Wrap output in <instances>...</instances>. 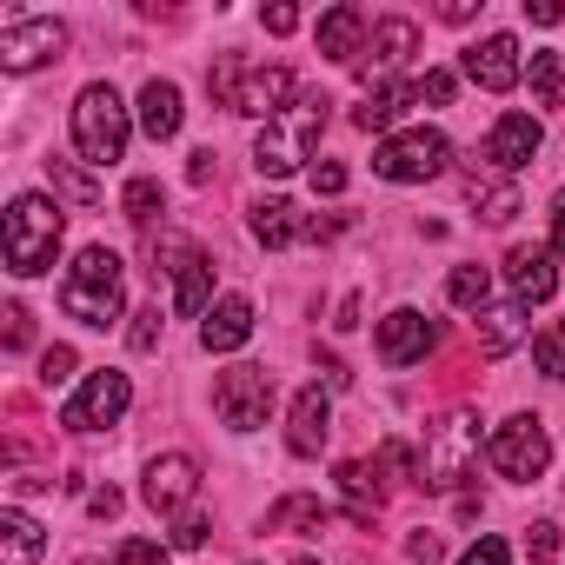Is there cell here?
Returning <instances> with one entry per match:
<instances>
[{"instance_id":"1","label":"cell","mask_w":565,"mask_h":565,"mask_svg":"<svg viewBox=\"0 0 565 565\" xmlns=\"http://www.w3.org/2000/svg\"><path fill=\"white\" fill-rule=\"evenodd\" d=\"M327 94L313 87V94H300L279 120H266L259 127V140H253V167L266 173V180H279V173H294L300 160H313V147H320V134H327Z\"/></svg>"},{"instance_id":"2","label":"cell","mask_w":565,"mask_h":565,"mask_svg":"<svg viewBox=\"0 0 565 565\" xmlns=\"http://www.w3.org/2000/svg\"><path fill=\"white\" fill-rule=\"evenodd\" d=\"M61 307H67V320H81V327H114V320H120V307H127V287H120V253L87 246V253L67 266V279H61Z\"/></svg>"},{"instance_id":"3","label":"cell","mask_w":565,"mask_h":565,"mask_svg":"<svg viewBox=\"0 0 565 565\" xmlns=\"http://www.w3.org/2000/svg\"><path fill=\"white\" fill-rule=\"evenodd\" d=\"M0 253H8V273H21V279L47 273L61 253V206L41 193H21L8 206V226H0Z\"/></svg>"},{"instance_id":"4","label":"cell","mask_w":565,"mask_h":565,"mask_svg":"<svg viewBox=\"0 0 565 565\" xmlns=\"http://www.w3.org/2000/svg\"><path fill=\"white\" fill-rule=\"evenodd\" d=\"M479 466V413L472 406H452L433 433H426V452H419V486L426 492H459Z\"/></svg>"},{"instance_id":"5","label":"cell","mask_w":565,"mask_h":565,"mask_svg":"<svg viewBox=\"0 0 565 565\" xmlns=\"http://www.w3.org/2000/svg\"><path fill=\"white\" fill-rule=\"evenodd\" d=\"M74 147H81L87 167H114L127 153V100L107 81L81 87V100H74Z\"/></svg>"},{"instance_id":"6","label":"cell","mask_w":565,"mask_h":565,"mask_svg":"<svg viewBox=\"0 0 565 565\" xmlns=\"http://www.w3.org/2000/svg\"><path fill=\"white\" fill-rule=\"evenodd\" d=\"M452 160V140L439 127H413V134H386L380 153H373V173L380 180H399V186H419V180H439Z\"/></svg>"},{"instance_id":"7","label":"cell","mask_w":565,"mask_h":565,"mask_svg":"<svg viewBox=\"0 0 565 565\" xmlns=\"http://www.w3.org/2000/svg\"><path fill=\"white\" fill-rule=\"evenodd\" d=\"M153 273H173V320H200L206 313V294H213V259L180 239V233H160L153 246Z\"/></svg>"},{"instance_id":"8","label":"cell","mask_w":565,"mask_h":565,"mask_svg":"<svg viewBox=\"0 0 565 565\" xmlns=\"http://www.w3.org/2000/svg\"><path fill=\"white\" fill-rule=\"evenodd\" d=\"M213 413H220L233 433L266 426V413H273V373H266V366H226V373L213 380Z\"/></svg>"},{"instance_id":"9","label":"cell","mask_w":565,"mask_h":565,"mask_svg":"<svg viewBox=\"0 0 565 565\" xmlns=\"http://www.w3.org/2000/svg\"><path fill=\"white\" fill-rule=\"evenodd\" d=\"M486 452H492V466H499L512 486H532V479H545V466H552V439H545V426H539L532 413L505 419Z\"/></svg>"},{"instance_id":"10","label":"cell","mask_w":565,"mask_h":565,"mask_svg":"<svg viewBox=\"0 0 565 565\" xmlns=\"http://www.w3.org/2000/svg\"><path fill=\"white\" fill-rule=\"evenodd\" d=\"M127 399H134L127 373L100 366V373H87V386L61 406V426H67V433H100V426H114V419L127 413Z\"/></svg>"},{"instance_id":"11","label":"cell","mask_w":565,"mask_h":565,"mask_svg":"<svg viewBox=\"0 0 565 565\" xmlns=\"http://www.w3.org/2000/svg\"><path fill=\"white\" fill-rule=\"evenodd\" d=\"M300 94H294V74L287 67H246V74H233V94H226V107L233 114H246V120H279Z\"/></svg>"},{"instance_id":"12","label":"cell","mask_w":565,"mask_h":565,"mask_svg":"<svg viewBox=\"0 0 565 565\" xmlns=\"http://www.w3.org/2000/svg\"><path fill=\"white\" fill-rule=\"evenodd\" d=\"M61 47H67L61 21H8V34H0V67H8V74H34V67L61 61Z\"/></svg>"},{"instance_id":"13","label":"cell","mask_w":565,"mask_h":565,"mask_svg":"<svg viewBox=\"0 0 565 565\" xmlns=\"http://www.w3.org/2000/svg\"><path fill=\"white\" fill-rule=\"evenodd\" d=\"M539 140H545V134H539L532 114H499L492 134H486V147H479V160H486L492 173H519V167L539 153Z\"/></svg>"},{"instance_id":"14","label":"cell","mask_w":565,"mask_h":565,"mask_svg":"<svg viewBox=\"0 0 565 565\" xmlns=\"http://www.w3.org/2000/svg\"><path fill=\"white\" fill-rule=\"evenodd\" d=\"M140 492H147V505H153V512H173V519H180V512H186V499L200 492V466H193L186 452H160V459L147 466V486H140Z\"/></svg>"},{"instance_id":"15","label":"cell","mask_w":565,"mask_h":565,"mask_svg":"<svg viewBox=\"0 0 565 565\" xmlns=\"http://www.w3.org/2000/svg\"><path fill=\"white\" fill-rule=\"evenodd\" d=\"M433 340H439V327H433L426 313H413V307H399V313L380 320V360H386V366H413V360H426Z\"/></svg>"},{"instance_id":"16","label":"cell","mask_w":565,"mask_h":565,"mask_svg":"<svg viewBox=\"0 0 565 565\" xmlns=\"http://www.w3.org/2000/svg\"><path fill=\"white\" fill-rule=\"evenodd\" d=\"M466 74H472L486 94H512L519 74H525V67H519V41H512V34H486L479 47H466Z\"/></svg>"},{"instance_id":"17","label":"cell","mask_w":565,"mask_h":565,"mask_svg":"<svg viewBox=\"0 0 565 565\" xmlns=\"http://www.w3.org/2000/svg\"><path fill=\"white\" fill-rule=\"evenodd\" d=\"M327 226L307 220L294 200H253V239L259 246H294V239H320Z\"/></svg>"},{"instance_id":"18","label":"cell","mask_w":565,"mask_h":565,"mask_svg":"<svg viewBox=\"0 0 565 565\" xmlns=\"http://www.w3.org/2000/svg\"><path fill=\"white\" fill-rule=\"evenodd\" d=\"M505 279H512L519 307H539V300H552V294H558L552 246H512V253H505Z\"/></svg>"},{"instance_id":"19","label":"cell","mask_w":565,"mask_h":565,"mask_svg":"<svg viewBox=\"0 0 565 565\" xmlns=\"http://www.w3.org/2000/svg\"><path fill=\"white\" fill-rule=\"evenodd\" d=\"M246 340H253V300H246V294L213 300L206 320H200V347H206V353H233V347H246Z\"/></svg>"},{"instance_id":"20","label":"cell","mask_w":565,"mask_h":565,"mask_svg":"<svg viewBox=\"0 0 565 565\" xmlns=\"http://www.w3.org/2000/svg\"><path fill=\"white\" fill-rule=\"evenodd\" d=\"M327 433H333V399H327V386H300V399H294V426H287V446H294L300 459H313V452L327 446Z\"/></svg>"},{"instance_id":"21","label":"cell","mask_w":565,"mask_h":565,"mask_svg":"<svg viewBox=\"0 0 565 565\" xmlns=\"http://www.w3.org/2000/svg\"><path fill=\"white\" fill-rule=\"evenodd\" d=\"M320 54L327 61H360L366 54V14L353 8V0H340V8L320 14Z\"/></svg>"},{"instance_id":"22","label":"cell","mask_w":565,"mask_h":565,"mask_svg":"<svg viewBox=\"0 0 565 565\" xmlns=\"http://www.w3.org/2000/svg\"><path fill=\"white\" fill-rule=\"evenodd\" d=\"M413 47H419V28H413V21H399V14L380 21V28H373V47H366V54H373V61H366V81H373V74H393Z\"/></svg>"},{"instance_id":"23","label":"cell","mask_w":565,"mask_h":565,"mask_svg":"<svg viewBox=\"0 0 565 565\" xmlns=\"http://www.w3.org/2000/svg\"><path fill=\"white\" fill-rule=\"evenodd\" d=\"M140 127H147V140H173L180 134V87L173 81H147L140 87Z\"/></svg>"},{"instance_id":"24","label":"cell","mask_w":565,"mask_h":565,"mask_svg":"<svg viewBox=\"0 0 565 565\" xmlns=\"http://www.w3.org/2000/svg\"><path fill=\"white\" fill-rule=\"evenodd\" d=\"M327 525H333V505H320L313 492H287L266 512V532H327Z\"/></svg>"},{"instance_id":"25","label":"cell","mask_w":565,"mask_h":565,"mask_svg":"<svg viewBox=\"0 0 565 565\" xmlns=\"http://www.w3.org/2000/svg\"><path fill=\"white\" fill-rule=\"evenodd\" d=\"M525 340V307L512 300V307H486L479 313V353L486 360H499V353H512Z\"/></svg>"},{"instance_id":"26","label":"cell","mask_w":565,"mask_h":565,"mask_svg":"<svg viewBox=\"0 0 565 565\" xmlns=\"http://www.w3.org/2000/svg\"><path fill=\"white\" fill-rule=\"evenodd\" d=\"M406 107H413V87H366V107H353V120L366 134H386Z\"/></svg>"},{"instance_id":"27","label":"cell","mask_w":565,"mask_h":565,"mask_svg":"<svg viewBox=\"0 0 565 565\" xmlns=\"http://www.w3.org/2000/svg\"><path fill=\"white\" fill-rule=\"evenodd\" d=\"M0 532H8V545H0V552H8V565H34V558H41V545H47V539H41V525H34L21 505L0 512Z\"/></svg>"},{"instance_id":"28","label":"cell","mask_w":565,"mask_h":565,"mask_svg":"<svg viewBox=\"0 0 565 565\" xmlns=\"http://www.w3.org/2000/svg\"><path fill=\"white\" fill-rule=\"evenodd\" d=\"M486 294H492V273H486V266H452V279H446V300H452V307L486 313Z\"/></svg>"},{"instance_id":"29","label":"cell","mask_w":565,"mask_h":565,"mask_svg":"<svg viewBox=\"0 0 565 565\" xmlns=\"http://www.w3.org/2000/svg\"><path fill=\"white\" fill-rule=\"evenodd\" d=\"M472 206H479V220L505 226V220L519 213V186H512V180H472Z\"/></svg>"},{"instance_id":"30","label":"cell","mask_w":565,"mask_h":565,"mask_svg":"<svg viewBox=\"0 0 565 565\" xmlns=\"http://www.w3.org/2000/svg\"><path fill=\"white\" fill-rule=\"evenodd\" d=\"M120 213H127L134 226H153V220L167 213V193H160V180H127V193H120Z\"/></svg>"},{"instance_id":"31","label":"cell","mask_w":565,"mask_h":565,"mask_svg":"<svg viewBox=\"0 0 565 565\" xmlns=\"http://www.w3.org/2000/svg\"><path fill=\"white\" fill-rule=\"evenodd\" d=\"M525 81H532V100L539 107H565V67H558V54H532Z\"/></svg>"},{"instance_id":"32","label":"cell","mask_w":565,"mask_h":565,"mask_svg":"<svg viewBox=\"0 0 565 565\" xmlns=\"http://www.w3.org/2000/svg\"><path fill=\"white\" fill-rule=\"evenodd\" d=\"M47 173H54V186H61L74 206H100V186H94V180H87L74 160H47Z\"/></svg>"},{"instance_id":"33","label":"cell","mask_w":565,"mask_h":565,"mask_svg":"<svg viewBox=\"0 0 565 565\" xmlns=\"http://www.w3.org/2000/svg\"><path fill=\"white\" fill-rule=\"evenodd\" d=\"M532 360H539L545 380H565V327H545V333L532 340Z\"/></svg>"},{"instance_id":"34","label":"cell","mask_w":565,"mask_h":565,"mask_svg":"<svg viewBox=\"0 0 565 565\" xmlns=\"http://www.w3.org/2000/svg\"><path fill=\"white\" fill-rule=\"evenodd\" d=\"M160 327H167V320H160V307L134 313V327H127V347H134V353H153V347H160Z\"/></svg>"},{"instance_id":"35","label":"cell","mask_w":565,"mask_h":565,"mask_svg":"<svg viewBox=\"0 0 565 565\" xmlns=\"http://www.w3.org/2000/svg\"><path fill=\"white\" fill-rule=\"evenodd\" d=\"M413 100H433V107H446V100H452V74H446V67H426V74L413 81Z\"/></svg>"},{"instance_id":"36","label":"cell","mask_w":565,"mask_h":565,"mask_svg":"<svg viewBox=\"0 0 565 565\" xmlns=\"http://www.w3.org/2000/svg\"><path fill=\"white\" fill-rule=\"evenodd\" d=\"M74 380V347H47L41 353V386H67Z\"/></svg>"},{"instance_id":"37","label":"cell","mask_w":565,"mask_h":565,"mask_svg":"<svg viewBox=\"0 0 565 565\" xmlns=\"http://www.w3.org/2000/svg\"><path fill=\"white\" fill-rule=\"evenodd\" d=\"M206 532H213V525H206L200 512H180V519H173V552H200Z\"/></svg>"},{"instance_id":"38","label":"cell","mask_w":565,"mask_h":565,"mask_svg":"<svg viewBox=\"0 0 565 565\" xmlns=\"http://www.w3.org/2000/svg\"><path fill=\"white\" fill-rule=\"evenodd\" d=\"M28 347H34V313L8 307V353H28Z\"/></svg>"},{"instance_id":"39","label":"cell","mask_w":565,"mask_h":565,"mask_svg":"<svg viewBox=\"0 0 565 565\" xmlns=\"http://www.w3.org/2000/svg\"><path fill=\"white\" fill-rule=\"evenodd\" d=\"M114 565H167V552H160V545H153V539H127V545H120V558H114Z\"/></svg>"},{"instance_id":"40","label":"cell","mask_w":565,"mask_h":565,"mask_svg":"<svg viewBox=\"0 0 565 565\" xmlns=\"http://www.w3.org/2000/svg\"><path fill=\"white\" fill-rule=\"evenodd\" d=\"M459 565H512V545H505V539H479Z\"/></svg>"},{"instance_id":"41","label":"cell","mask_w":565,"mask_h":565,"mask_svg":"<svg viewBox=\"0 0 565 565\" xmlns=\"http://www.w3.org/2000/svg\"><path fill=\"white\" fill-rule=\"evenodd\" d=\"M313 193H327V200L347 193V167H340V160H320V167H313Z\"/></svg>"},{"instance_id":"42","label":"cell","mask_w":565,"mask_h":565,"mask_svg":"<svg viewBox=\"0 0 565 565\" xmlns=\"http://www.w3.org/2000/svg\"><path fill=\"white\" fill-rule=\"evenodd\" d=\"M439 552H446V545H439L433 532H413V539H406V558H419V565H433Z\"/></svg>"},{"instance_id":"43","label":"cell","mask_w":565,"mask_h":565,"mask_svg":"<svg viewBox=\"0 0 565 565\" xmlns=\"http://www.w3.org/2000/svg\"><path fill=\"white\" fill-rule=\"evenodd\" d=\"M525 21H532V28H558L565 8H552V0H525Z\"/></svg>"},{"instance_id":"44","label":"cell","mask_w":565,"mask_h":565,"mask_svg":"<svg viewBox=\"0 0 565 565\" xmlns=\"http://www.w3.org/2000/svg\"><path fill=\"white\" fill-rule=\"evenodd\" d=\"M552 545H558L552 525H532V532H525V552H532V558H552Z\"/></svg>"},{"instance_id":"45","label":"cell","mask_w":565,"mask_h":565,"mask_svg":"<svg viewBox=\"0 0 565 565\" xmlns=\"http://www.w3.org/2000/svg\"><path fill=\"white\" fill-rule=\"evenodd\" d=\"M300 28V8H266V34H294Z\"/></svg>"},{"instance_id":"46","label":"cell","mask_w":565,"mask_h":565,"mask_svg":"<svg viewBox=\"0 0 565 565\" xmlns=\"http://www.w3.org/2000/svg\"><path fill=\"white\" fill-rule=\"evenodd\" d=\"M87 505H94V519H114V512H120V492H114V486H100Z\"/></svg>"},{"instance_id":"47","label":"cell","mask_w":565,"mask_h":565,"mask_svg":"<svg viewBox=\"0 0 565 565\" xmlns=\"http://www.w3.org/2000/svg\"><path fill=\"white\" fill-rule=\"evenodd\" d=\"M552 253H565V193L552 200Z\"/></svg>"},{"instance_id":"48","label":"cell","mask_w":565,"mask_h":565,"mask_svg":"<svg viewBox=\"0 0 565 565\" xmlns=\"http://www.w3.org/2000/svg\"><path fill=\"white\" fill-rule=\"evenodd\" d=\"M186 180H193V186H206V180H213V153H193V167H186Z\"/></svg>"},{"instance_id":"49","label":"cell","mask_w":565,"mask_h":565,"mask_svg":"<svg viewBox=\"0 0 565 565\" xmlns=\"http://www.w3.org/2000/svg\"><path fill=\"white\" fill-rule=\"evenodd\" d=\"M439 14H446L452 28H466V21H472V0H446V8H439Z\"/></svg>"},{"instance_id":"50","label":"cell","mask_w":565,"mask_h":565,"mask_svg":"<svg viewBox=\"0 0 565 565\" xmlns=\"http://www.w3.org/2000/svg\"><path fill=\"white\" fill-rule=\"evenodd\" d=\"M294 565H320V558H307V552H300V558H294Z\"/></svg>"},{"instance_id":"51","label":"cell","mask_w":565,"mask_h":565,"mask_svg":"<svg viewBox=\"0 0 565 565\" xmlns=\"http://www.w3.org/2000/svg\"><path fill=\"white\" fill-rule=\"evenodd\" d=\"M81 565H107V558H81Z\"/></svg>"}]
</instances>
